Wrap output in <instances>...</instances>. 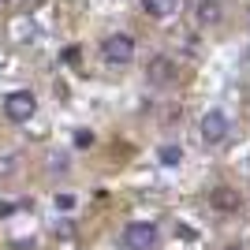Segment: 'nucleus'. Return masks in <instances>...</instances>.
Segmentation results:
<instances>
[{
    "label": "nucleus",
    "mask_w": 250,
    "mask_h": 250,
    "mask_svg": "<svg viewBox=\"0 0 250 250\" xmlns=\"http://www.w3.org/2000/svg\"><path fill=\"white\" fill-rule=\"evenodd\" d=\"M101 56H104V63H116V67L131 63L135 60V38L131 34H108L101 42Z\"/></svg>",
    "instance_id": "f257e3e1"
},
{
    "label": "nucleus",
    "mask_w": 250,
    "mask_h": 250,
    "mask_svg": "<svg viewBox=\"0 0 250 250\" xmlns=\"http://www.w3.org/2000/svg\"><path fill=\"white\" fill-rule=\"evenodd\" d=\"M157 243H161V235H157V228L149 220H135V224L124 228V247L127 250H157Z\"/></svg>",
    "instance_id": "f03ea898"
},
{
    "label": "nucleus",
    "mask_w": 250,
    "mask_h": 250,
    "mask_svg": "<svg viewBox=\"0 0 250 250\" xmlns=\"http://www.w3.org/2000/svg\"><path fill=\"white\" fill-rule=\"evenodd\" d=\"M34 112H38V97L30 90H15V94L4 97V116H8L11 124H26Z\"/></svg>",
    "instance_id": "7ed1b4c3"
},
{
    "label": "nucleus",
    "mask_w": 250,
    "mask_h": 250,
    "mask_svg": "<svg viewBox=\"0 0 250 250\" xmlns=\"http://www.w3.org/2000/svg\"><path fill=\"white\" fill-rule=\"evenodd\" d=\"M202 138H206L209 146H213V142H224V138H228V116L220 112V108H213V112H206L202 116Z\"/></svg>",
    "instance_id": "20e7f679"
},
{
    "label": "nucleus",
    "mask_w": 250,
    "mask_h": 250,
    "mask_svg": "<svg viewBox=\"0 0 250 250\" xmlns=\"http://www.w3.org/2000/svg\"><path fill=\"white\" fill-rule=\"evenodd\" d=\"M224 19V4L220 0H198L194 8V26H217Z\"/></svg>",
    "instance_id": "39448f33"
},
{
    "label": "nucleus",
    "mask_w": 250,
    "mask_h": 250,
    "mask_svg": "<svg viewBox=\"0 0 250 250\" xmlns=\"http://www.w3.org/2000/svg\"><path fill=\"white\" fill-rule=\"evenodd\" d=\"M146 75H149V83H153V86H168L172 79H176V63L168 60V56H153L149 67H146Z\"/></svg>",
    "instance_id": "423d86ee"
},
{
    "label": "nucleus",
    "mask_w": 250,
    "mask_h": 250,
    "mask_svg": "<svg viewBox=\"0 0 250 250\" xmlns=\"http://www.w3.org/2000/svg\"><path fill=\"white\" fill-rule=\"evenodd\" d=\"M209 202H213L217 213H235V209H239V194H235L231 187H217L213 194H209Z\"/></svg>",
    "instance_id": "0eeeda50"
},
{
    "label": "nucleus",
    "mask_w": 250,
    "mask_h": 250,
    "mask_svg": "<svg viewBox=\"0 0 250 250\" xmlns=\"http://www.w3.org/2000/svg\"><path fill=\"white\" fill-rule=\"evenodd\" d=\"M179 0H142V11L153 15V19H168V15H176Z\"/></svg>",
    "instance_id": "6e6552de"
},
{
    "label": "nucleus",
    "mask_w": 250,
    "mask_h": 250,
    "mask_svg": "<svg viewBox=\"0 0 250 250\" xmlns=\"http://www.w3.org/2000/svg\"><path fill=\"white\" fill-rule=\"evenodd\" d=\"M157 157H161L165 165H176V161H179V149L176 146H161V153H157Z\"/></svg>",
    "instance_id": "1a4fd4ad"
},
{
    "label": "nucleus",
    "mask_w": 250,
    "mask_h": 250,
    "mask_svg": "<svg viewBox=\"0 0 250 250\" xmlns=\"http://www.w3.org/2000/svg\"><path fill=\"white\" fill-rule=\"evenodd\" d=\"M90 142H94L90 131H79V135H75V146H79V149H90Z\"/></svg>",
    "instance_id": "9d476101"
},
{
    "label": "nucleus",
    "mask_w": 250,
    "mask_h": 250,
    "mask_svg": "<svg viewBox=\"0 0 250 250\" xmlns=\"http://www.w3.org/2000/svg\"><path fill=\"white\" fill-rule=\"evenodd\" d=\"M79 56H83V49H79V45H71V49H63V60H67V63H79Z\"/></svg>",
    "instance_id": "9b49d317"
},
{
    "label": "nucleus",
    "mask_w": 250,
    "mask_h": 250,
    "mask_svg": "<svg viewBox=\"0 0 250 250\" xmlns=\"http://www.w3.org/2000/svg\"><path fill=\"white\" fill-rule=\"evenodd\" d=\"M11 209H15V206H11V202H0V217H8Z\"/></svg>",
    "instance_id": "f8f14e48"
},
{
    "label": "nucleus",
    "mask_w": 250,
    "mask_h": 250,
    "mask_svg": "<svg viewBox=\"0 0 250 250\" xmlns=\"http://www.w3.org/2000/svg\"><path fill=\"white\" fill-rule=\"evenodd\" d=\"M228 250H239V247H228Z\"/></svg>",
    "instance_id": "ddd939ff"
},
{
    "label": "nucleus",
    "mask_w": 250,
    "mask_h": 250,
    "mask_svg": "<svg viewBox=\"0 0 250 250\" xmlns=\"http://www.w3.org/2000/svg\"><path fill=\"white\" fill-rule=\"evenodd\" d=\"M0 4H4V0H0Z\"/></svg>",
    "instance_id": "4468645a"
}]
</instances>
